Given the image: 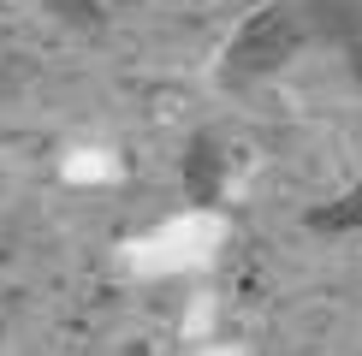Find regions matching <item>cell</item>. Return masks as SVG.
Wrapping results in <instances>:
<instances>
[{
    "instance_id": "obj_3",
    "label": "cell",
    "mask_w": 362,
    "mask_h": 356,
    "mask_svg": "<svg viewBox=\"0 0 362 356\" xmlns=\"http://www.w3.org/2000/svg\"><path fill=\"white\" fill-rule=\"evenodd\" d=\"M309 232H362V190H344V196L309 208Z\"/></svg>"
},
{
    "instance_id": "obj_4",
    "label": "cell",
    "mask_w": 362,
    "mask_h": 356,
    "mask_svg": "<svg viewBox=\"0 0 362 356\" xmlns=\"http://www.w3.org/2000/svg\"><path fill=\"white\" fill-rule=\"evenodd\" d=\"M344 66H351V78L362 83V36H356V42H344Z\"/></svg>"
},
{
    "instance_id": "obj_1",
    "label": "cell",
    "mask_w": 362,
    "mask_h": 356,
    "mask_svg": "<svg viewBox=\"0 0 362 356\" xmlns=\"http://www.w3.org/2000/svg\"><path fill=\"white\" fill-rule=\"evenodd\" d=\"M315 42V24L303 12V0H274L262 6L255 18L232 36L226 48V83H255V78H274L279 66H291Z\"/></svg>"
},
{
    "instance_id": "obj_2",
    "label": "cell",
    "mask_w": 362,
    "mask_h": 356,
    "mask_svg": "<svg viewBox=\"0 0 362 356\" xmlns=\"http://www.w3.org/2000/svg\"><path fill=\"white\" fill-rule=\"evenodd\" d=\"M185 184H190V202L196 208H208V202H220V148L214 143H190V155H185Z\"/></svg>"
}]
</instances>
